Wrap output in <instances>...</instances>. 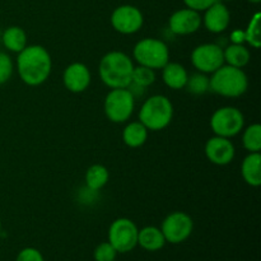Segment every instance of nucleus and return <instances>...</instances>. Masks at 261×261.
<instances>
[{
    "label": "nucleus",
    "instance_id": "23",
    "mask_svg": "<svg viewBox=\"0 0 261 261\" xmlns=\"http://www.w3.org/2000/svg\"><path fill=\"white\" fill-rule=\"evenodd\" d=\"M242 144L249 153H259L261 150V126L252 124L244 130Z\"/></svg>",
    "mask_w": 261,
    "mask_h": 261
},
{
    "label": "nucleus",
    "instance_id": "8",
    "mask_svg": "<svg viewBox=\"0 0 261 261\" xmlns=\"http://www.w3.org/2000/svg\"><path fill=\"white\" fill-rule=\"evenodd\" d=\"M137 224L129 218H117L109 228V242L117 254H126L138 246Z\"/></svg>",
    "mask_w": 261,
    "mask_h": 261
},
{
    "label": "nucleus",
    "instance_id": "22",
    "mask_svg": "<svg viewBox=\"0 0 261 261\" xmlns=\"http://www.w3.org/2000/svg\"><path fill=\"white\" fill-rule=\"evenodd\" d=\"M110 173L105 166L93 165L86 172V185L89 190L98 191L109 182Z\"/></svg>",
    "mask_w": 261,
    "mask_h": 261
},
{
    "label": "nucleus",
    "instance_id": "29",
    "mask_svg": "<svg viewBox=\"0 0 261 261\" xmlns=\"http://www.w3.org/2000/svg\"><path fill=\"white\" fill-rule=\"evenodd\" d=\"M15 261H45L42 254L35 247H25L20 250Z\"/></svg>",
    "mask_w": 261,
    "mask_h": 261
},
{
    "label": "nucleus",
    "instance_id": "24",
    "mask_svg": "<svg viewBox=\"0 0 261 261\" xmlns=\"http://www.w3.org/2000/svg\"><path fill=\"white\" fill-rule=\"evenodd\" d=\"M185 88L191 94H195V96H200V94L206 93L211 89V86H209V76L206 74L200 73V71L193 74V75H190L188 78Z\"/></svg>",
    "mask_w": 261,
    "mask_h": 261
},
{
    "label": "nucleus",
    "instance_id": "7",
    "mask_svg": "<svg viewBox=\"0 0 261 261\" xmlns=\"http://www.w3.org/2000/svg\"><path fill=\"white\" fill-rule=\"evenodd\" d=\"M244 114L233 106L219 107L211 117V127L217 137L231 139L244 130Z\"/></svg>",
    "mask_w": 261,
    "mask_h": 261
},
{
    "label": "nucleus",
    "instance_id": "18",
    "mask_svg": "<svg viewBox=\"0 0 261 261\" xmlns=\"http://www.w3.org/2000/svg\"><path fill=\"white\" fill-rule=\"evenodd\" d=\"M189 73L185 66L178 63H171L168 61L162 68V79L166 86L171 89H182L185 88L188 82Z\"/></svg>",
    "mask_w": 261,
    "mask_h": 261
},
{
    "label": "nucleus",
    "instance_id": "6",
    "mask_svg": "<svg viewBox=\"0 0 261 261\" xmlns=\"http://www.w3.org/2000/svg\"><path fill=\"white\" fill-rule=\"evenodd\" d=\"M135 109V96L129 88H115L105 98V115L110 121L122 124L130 119Z\"/></svg>",
    "mask_w": 261,
    "mask_h": 261
},
{
    "label": "nucleus",
    "instance_id": "14",
    "mask_svg": "<svg viewBox=\"0 0 261 261\" xmlns=\"http://www.w3.org/2000/svg\"><path fill=\"white\" fill-rule=\"evenodd\" d=\"M91 71L83 63H73L63 73L64 87L71 93H82L91 84Z\"/></svg>",
    "mask_w": 261,
    "mask_h": 261
},
{
    "label": "nucleus",
    "instance_id": "34",
    "mask_svg": "<svg viewBox=\"0 0 261 261\" xmlns=\"http://www.w3.org/2000/svg\"><path fill=\"white\" fill-rule=\"evenodd\" d=\"M221 2H231V0H221Z\"/></svg>",
    "mask_w": 261,
    "mask_h": 261
},
{
    "label": "nucleus",
    "instance_id": "25",
    "mask_svg": "<svg viewBox=\"0 0 261 261\" xmlns=\"http://www.w3.org/2000/svg\"><path fill=\"white\" fill-rule=\"evenodd\" d=\"M260 22H261V13L256 12L250 19L247 24L245 35H246V42L251 46L252 48H260L261 46V33H260Z\"/></svg>",
    "mask_w": 261,
    "mask_h": 261
},
{
    "label": "nucleus",
    "instance_id": "33",
    "mask_svg": "<svg viewBox=\"0 0 261 261\" xmlns=\"http://www.w3.org/2000/svg\"><path fill=\"white\" fill-rule=\"evenodd\" d=\"M2 232H3V227H2V221H0V236H2Z\"/></svg>",
    "mask_w": 261,
    "mask_h": 261
},
{
    "label": "nucleus",
    "instance_id": "28",
    "mask_svg": "<svg viewBox=\"0 0 261 261\" xmlns=\"http://www.w3.org/2000/svg\"><path fill=\"white\" fill-rule=\"evenodd\" d=\"M13 70H14V64L12 58L7 53L0 51V86L7 83L12 78Z\"/></svg>",
    "mask_w": 261,
    "mask_h": 261
},
{
    "label": "nucleus",
    "instance_id": "10",
    "mask_svg": "<svg viewBox=\"0 0 261 261\" xmlns=\"http://www.w3.org/2000/svg\"><path fill=\"white\" fill-rule=\"evenodd\" d=\"M191 64L198 71L212 74L224 65L223 48L217 43H203L191 53Z\"/></svg>",
    "mask_w": 261,
    "mask_h": 261
},
{
    "label": "nucleus",
    "instance_id": "11",
    "mask_svg": "<svg viewBox=\"0 0 261 261\" xmlns=\"http://www.w3.org/2000/svg\"><path fill=\"white\" fill-rule=\"evenodd\" d=\"M143 13L134 5H120L111 14L112 28L121 35H134L143 27Z\"/></svg>",
    "mask_w": 261,
    "mask_h": 261
},
{
    "label": "nucleus",
    "instance_id": "1",
    "mask_svg": "<svg viewBox=\"0 0 261 261\" xmlns=\"http://www.w3.org/2000/svg\"><path fill=\"white\" fill-rule=\"evenodd\" d=\"M53 69V60L43 46H25L17 58V71L20 81L30 87H37L48 79Z\"/></svg>",
    "mask_w": 261,
    "mask_h": 261
},
{
    "label": "nucleus",
    "instance_id": "21",
    "mask_svg": "<svg viewBox=\"0 0 261 261\" xmlns=\"http://www.w3.org/2000/svg\"><path fill=\"white\" fill-rule=\"evenodd\" d=\"M224 63L234 68H245L251 60L250 50L245 45H233L231 43L223 50Z\"/></svg>",
    "mask_w": 261,
    "mask_h": 261
},
{
    "label": "nucleus",
    "instance_id": "16",
    "mask_svg": "<svg viewBox=\"0 0 261 261\" xmlns=\"http://www.w3.org/2000/svg\"><path fill=\"white\" fill-rule=\"evenodd\" d=\"M138 245L143 250L149 252L160 251L166 245L165 236L161 228L154 226H147L138 232Z\"/></svg>",
    "mask_w": 261,
    "mask_h": 261
},
{
    "label": "nucleus",
    "instance_id": "30",
    "mask_svg": "<svg viewBox=\"0 0 261 261\" xmlns=\"http://www.w3.org/2000/svg\"><path fill=\"white\" fill-rule=\"evenodd\" d=\"M216 2H218V0H184L186 8H190V9L196 10L199 13L208 9Z\"/></svg>",
    "mask_w": 261,
    "mask_h": 261
},
{
    "label": "nucleus",
    "instance_id": "13",
    "mask_svg": "<svg viewBox=\"0 0 261 261\" xmlns=\"http://www.w3.org/2000/svg\"><path fill=\"white\" fill-rule=\"evenodd\" d=\"M206 158L211 163L216 166H227L233 161L236 149L234 145L228 138L223 137H212L205 143L204 148Z\"/></svg>",
    "mask_w": 261,
    "mask_h": 261
},
{
    "label": "nucleus",
    "instance_id": "15",
    "mask_svg": "<svg viewBox=\"0 0 261 261\" xmlns=\"http://www.w3.org/2000/svg\"><path fill=\"white\" fill-rule=\"evenodd\" d=\"M204 12L205 14L201 17V22L204 23L209 32L222 33L228 28L229 22H231V13L223 3L216 2Z\"/></svg>",
    "mask_w": 261,
    "mask_h": 261
},
{
    "label": "nucleus",
    "instance_id": "27",
    "mask_svg": "<svg viewBox=\"0 0 261 261\" xmlns=\"http://www.w3.org/2000/svg\"><path fill=\"white\" fill-rule=\"evenodd\" d=\"M117 251L109 241L99 244L93 252L94 261H115Z\"/></svg>",
    "mask_w": 261,
    "mask_h": 261
},
{
    "label": "nucleus",
    "instance_id": "32",
    "mask_svg": "<svg viewBox=\"0 0 261 261\" xmlns=\"http://www.w3.org/2000/svg\"><path fill=\"white\" fill-rule=\"evenodd\" d=\"M247 2L252 3V4H259V3L261 2V0H247Z\"/></svg>",
    "mask_w": 261,
    "mask_h": 261
},
{
    "label": "nucleus",
    "instance_id": "4",
    "mask_svg": "<svg viewBox=\"0 0 261 261\" xmlns=\"http://www.w3.org/2000/svg\"><path fill=\"white\" fill-rule=\"evenodd\" d=\"M173 117L172 102L163 94H154L144 101L139 110V121L148 132H161L171 124Z\"/></svg>",
    "mask_w": 261,
    "mask_h": 261
},
{
    "label": "nucleus",
    "instance_id": "26",
    "mask_svg": "<svg viewBox=\"0 0 261 261\" xmlns=\"http://www.w3.org/2000/svg\"><path fill=\"white\" fill-rule=\"evenodd\" d=\"M155 82V70L147 68V66L138 65L134 66L132 76V83L137 84V86L142 87V88H147V87L152 86Z\"/></svg>",
    "mask_w": 261,
    "mask_h": 261
},
{
    "label": "nucleus",
    "instance_id": "31",
    "mask_svg": "<svg viewBox=\"0 0 261 261\" xmlns=\"http://www.w3.org/2000/svg\"><path fill=\"white\" fill-rule=\"evenodd\" d=\"M229 40L233 45H245L246 42V35H245L244 30H234L231 32V36H229Z\"/></svg>",
    "mask_w": 261,
    "mask_h": 261
},
{
    "label": "nucleus",
    "instance_id": "20",
    "mask_svg": "<svg viewBox=\"0 0 261 261\" xmlns=\"http://www.w3.org/2000/svg\"><path fill=\"white\" fill-rule=\"evenodd\" d=\"M148 139V129L140 121H133L125 126L122 140L129 148H139Z\"/></svg>",
    "mask_w": 261,
    "mask_h": 261
},
{
    "label": "nucleus",
    "instance_id": "3",
    "mask_svg": "<svg viewBox=\"0 0 261 261\" xmlns=\"http://www.w3.org/2000/svg\"><path fill=\"white\" fill-rule=\"evenodd\" d=\"M211 91L222 97L236 98L246 93L249 78L242 69L231 65H222L209 78Z\"/></svg>",
    "mask_w": 261,
    "mask_h": 261
},
{
    "label": "nucleus",
    "instance_id": "5",
    "mask_svg": "<svg viewBox=\"0 0 261 261\" xmlns=\"http://www.w3.org/2000/svg\"><path fill=\"white\" fill-rule=\"evenodd\" d=\"M133 56L139 65L157 70L170 61V48L160 38L147 37L135 43Z\"/></svg>",
    "mask_w": 261,
    "mask_h": 261
},
{
    "label": "nucleus",
    "instance_id": "19",
    "mask_svg": "<svg viewBox=\"0 0 261 261\" xmlns=\"http://www.w3.org/2000/svg\"><path fill=\"white\" fill-rule=\"evenodd\" d=\"M2 41L7 50L19 54L27 46V33L22 27L10 25L3 32Z\"/></svg>",
    "mask_w": 261,
    "mask_h": 261
},
{
    "label": "nucleus",
    "instance_id": "9",
    "mask_svg": "<svg viewBox=\"0 0 261 261\" xmlns=\"http://www.w3.org/2000/svg\"><path fill=\"white\" fill-rule=\"evenodd\" d=\"M194 222L189 214L184 212H173L168 214L162 222L161 231L165 236L166 242L172 245L182 244L193 233Z\"/></svg>",
    "mask_w": 261,
    "mask_h": 261
},
{
    "label": "nucleus",
    "instance_id": "12",
    "mask_svg": "<svg viewBox=\"0 0 261 261\" xmlns=\"http://www.w3.org/2000/svg\"><path fill=\"white\" fill-rule=\"evenodd\" d=\"M200 13L190 8H184V9L176 10L168 20V27L172 33L177 36H188L198 32L201 27Z\"/></svg>",
    "mask_w": 261,
    "mask_h": 261
},
{
    "label": "nucleus",
    "instance_id": "17",
    "mask_svg": "<svg viewBox=\"0 0 261 261\" xmlns=\"http://www.w3.org/2000/svg\"><path fill=\"white\" fill-rule=\"evenodd\" d=\"M241 175L245 182L252 188H259L261 185V154L249 153L242 161Z\"/></svg>",
    "mask_w": 261,
    "mask_h": 261
},
{
    "label": "nucleus",
    "instance_id": "2",
    "mask_svg": "<svg viewBox=\"0 0 261 261\" xmlns=\"http://www.w3.org/2000/svg\"><path fill=\"white\" fill-rule=\"evenodd\" d=\"M134 64L132 59L121 51H110L101 59L98 65V73L101 81L115 88H127L132 83Z\"/></svg>",
    "mask_w": 261,
    "mask_h": 261
}]
</instances>
